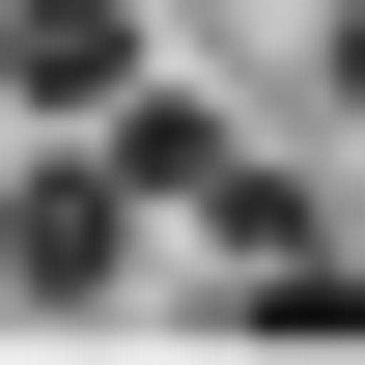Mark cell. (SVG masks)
<instances>
[{
  "label": "cell",
  "instance_id": "obj_3",
  "mask_svg": "<svg viewBox=\"0 0 365 365\" xmlns=\"http://www.w3.org/2000/svg\"><path fill=\"white\" fill-rule=\"evenodd\" d=\"M337 113H365V0H337Z\"/></svg>",
  "mask_w": 365,
  "mask_h": 365
},
{
  "label": "cell",
  "instance_id": "obj_2",
  "mask_svg": "<svg viewBox=\"0 0 365 365\" xmlns=\"http://www.w3.org/2000/svg\"><path fill=\"white\" fill-rule=\"evenodd\" d=\"M0 85H29V113H113L140 85V0H0Z\"/></svg>",
  "mask_w": 365,
  "mask_h": 365
},
{
  "label": "cell",
  "instance_id": "obj_1",
  "mask_svg": "<svg viewBox=\"0 0 365 365\" xmlns=\"http://www.w3.org/2000/svg\"><path fill=\"white\" fill-rule=\"evenodd\" d=\"M113 253H140V169L56 113L29 169H0V309H113Z\"/></svg>",
  "mask_w": 365,
  "mask_h": 365
}]
</instances>
